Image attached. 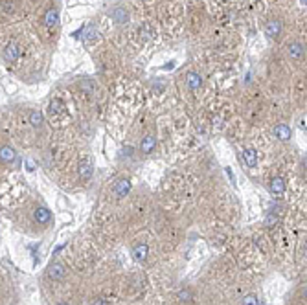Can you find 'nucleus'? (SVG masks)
Returning <instances> with one entry per match:
<instances>
[{
    "instance_id": "13",
    "label": "nucleus",
    "mask_w": 307,
    "mask_h": 305,
    "mask_svg": "<svg viewBox=\"0 0 307 305\" xmlns=\"http://www.w3.org/2000/svg\"><path fill=\"white\" fill-rule=\"evenodd\" d=\"M243 160L249 167H256L257 165V151L252 147H247L243 151Z\"/></svg>"
},
{
    "instance_id": "16",
    "label": "nucleus",
    "mask_w": 307,
    "mask_h": 305,
    "mask_svg": "<svg viewBox=\"0 0 307 305\" xmlns=\"http://www.w3.org/2000/svg\"><path fill=\"white\" fill-rule=\"evenodd\" d=\"M110 17L116 20L118 24H124V22H127V18H129V15H127V11L124 8H114L110 11Z\"/></svg>"
},
{
    "instance_id": "2",
    "label": "nucleus",
    "mask_w": 307,
    "mask_h": 305,
    "mask_svg": "<svg viewBox=\"0 0 307 305\" xmlns=\"http://www.w3.org/2000/svg\"><path fill=\"white\" fill-rule=\"evenodd\" d=\"M94 173V162H92V157L90 155H83L81 158V162H79V177L83 179V180H89Z\"/></svg>"
},
{
    "instance_id": "21",
    "label": "nucleus",
    "mask_w": 307,
    "mask_h": 305,
    "mask_svg": "<svg viewBox=\"0 0 307 305\" xmlns=\"http://www.w3.org/2000/svg\"><path fill=\"white\" fill-rule=\"evenodd\" d=\"M94 37H96V30H94V28H89V32H87V37H85V39H87V41H90V39H94Z\"/></svg>"
},
{
    "instance_id": "24",
    "label": "nucleus",
    "mask_w": 307,
    "mask_h": 305,
    "mask_svg": "<svg viewBox=\"0 0 307 305\" xmlns=\"http://www.w3.org/2000/svg\"><path fill=\"white\" fill-rule=\"evenodd\" d=\"M302 4H304V6H306V0H302Z\"/></svg>"
},
{
    "instance_id": "17",
    "label": "nucleus",
    "mask_w": 307,
    "mask_h": 305,
    "mask_svg": "<svg viewBox=\"0 0 307 305\" xmlns=\"http://www.w3.org/2000/svg\"><path fill=\"white\" fill-rule=\"evenodd\" d=\"M30 124L34 125V127H41L42 125V114L39 110H32L30 112Z\"/></svg>"
},
{
    "instance_id": "12",
    "label": "nucleus",
    "mask_w": 307,
    "mask_h": 305,
    "mask_svg": "<svg viewBox=\"0 0 307 305\" xmlns=\"http://www.w3.org/2000/svg\"><path fill=\"white\" fill-rule=\"evenodd\" d=\"M129 190H131V182L127 180V179H120V180L116 182V186H114V195H116L118 198L125 197L127 193H129Z\"/></svg>"
},
{
    "instance_id": "6",
    "label": "nucleus",
    "mask_w": 307,
    "mask_h": 305,
    "mask_svg": "<svg viewBox=\"0 0 307 305\" xmlns=\"http://www.w3.org/2000/svg\"><path fill=\"white\" fill-rule=\"evenodd\" d=\"M15 158H17V151L13 147H9V145L0 147V162L2 164H13Z\"/></svg>"
},
{
    "instance_id": "18",
    "label": "nucleus",
    "mask_w": 307,
    "mask_h": 305,
    "mask_svg": "<svg viewBox=\"0 0 307 305\" xmlns=\"http://www.w3.org/2000/svg\"><path fill=\"white\" fill-rule=\"evenodd\" d=\"M179 300H181L182 304L190 305V304H191V300H193V294H191V290L182 289V290H181V292H179Z\"/></svg>"
},
{
    "instance_id": "10",
    "label": "nucleus",
    "mask_w": 307,
    "mask_h": 305,
    "mask_svg": "<svg viewBox=\"0 0 307 305\" xmlns=\"http://www.w3.org/2000/svg\"><path fill=\"white\" fill-rule=\"evenodd\" d=\"M155 147H157V138H155L153 134H147L145 138H142L140 151L144 153V155H149V153H153V149Z\"/></svg>"
},
{
    "instance_id": "15",
    "label": "nucleus",
    "mask_w": 307,
    "mask_h": 305,
    "mask_svg": "<svg viewBox=\"0 0 307 305\" xmlns=\"http://www.w3.org/2000/svg\"><path fill=\"white\" fill-rule=\"evenodd\" d=\"M269 186H271V191L276 193V195H282L283 191H285V180H283L282 177H274Z\"/></svg>"
},
{
    "instance_id": "4",
    "label": "nucleus",
    "mask_w": 307,
    "mask_h": 305,
    "mask_svg": "<svg viewBox=\"0 0 307 305\" xmlns=\"http://www.w3.org/2000/svg\"><path fill=\"white\" fill-rule=\"evenodd\" d=\"M65 276H67V269L61 263H52L50 267H48V278H50V280L59 281V280H63Z\"/></svg>"
},
{
    "instance_id": "7",
    "label": "nucleus",
    "mask_w": 307,
    "mask_h": 305,
    "mask_svg": "<svg viewBox=\"0 0 307 305\" xmlns=\"http://www.w3.org/2000/svg\"><path fill=\"white\" fill-rule=\"evenodd\" d=\"M287 55H289L290 59H302L306 55L304 44H302V42H290L289 46H287Z\"/></svg>"
},
{
    "instance_id": "23",
    "label": "nucleus",
    "mask_w": 307,
    "mask_h": 305,
    "mask_svg": "<svg viewBox=\"0 0 307 305\" xmlns=\"http://www.w3.org/2000/svg\"><path fill=\"white\" fill-rule=\"evenodd\" d=\"M57 305H68V304H65V302H61V304H57Z\"/></svg>"
},
{
    "instance_id": "1",
    "label": "nucleus",
    "mask_w": 307,
    "mask_h": 305,
    "mask_svg": "<svg viewBox=\"0 0 307 305\" xmlns=\"http://www.w3.org/2000/svg\"><path fill=\"white\" fill-rule=\"evenodd\" d=\"M2 55H4V61L8 63V65H15L20 55H22V48H20V44L15 41H9L4 50H2Z\"/></svg>"
},
{
    "instance_id": "8",
    "label": "nucleus",
    "mask_w": 307,
    "mask_h": 305,
    "mask_svg": "<svg viewBox=\"0 0 307 305\" xmlns=\"http://www.w3.org/2000/svg\"><path fill=\"white\" fill-rule=\"evenodd\" d=\"M34 217H35V221H37L39 224H48L52 221V212L48 210V208L39 206L34 212Z\"/></svg>"
},
{
    "instance_id": "5",
    "label": "nucleus",
    "mask_w": 307,
    "mask_h": 305,
    "mask_svg": "<svg viewBox=\"0 0 307 305\" xmlns=\"http://www.w3.org/2000/svg\"><path fill=\"white\" fill-rule=\"evenodd\" d=\"M265 33L271 37V39L280 37V33H282V22H280V20H276V18H272V20H267Z\"/></svg>"
},
{
    "instance_id": "11",
    "label": "nucleus",
    "mask_w": 307,
    "mask_h": 305,
    "mask_svg": "<svg viewBox=\"0 0 307 305\" xmlns=\"http://www.w3.org/2000/svg\"><path fill=\"white\" fill-rule=\"evenodd\" d=\"M186 85L190 87V90L197 92L202 87V79H200V75L197 72H188L186 74Z\"/></svg>"
},
{
    "instance_id": "20",
    "label": "nucleus",
    "mask_w": 307,
    "mask_h": 305,
    "mask_svg": "<svg viewBox=\"0 0 307 305\" xmlns=\"http://www.w3.org/2000/svg\"><path fill=\"white\" fill-rule=\"evenodd\" d=\"M276 223H278V215H274V214L267 215V221H265L267 226H274Z\"/></svg>"
},
{
    "instance_id": "9",
    "label": "nucleus",
    "mask_w": 307,
    "mask_h": 305,
    "mask_svg": "<svg viewBox=\"0 0 307 305\" xmlns=\"http://www.w3.org/2000/svg\"><path fill=\"white\" fill-rule=\"evenodd\" d=\"M274 136L280 142H289L290 140V127L287 124H278L274 127Z\"/></svg>"
},
{
    "instance_id": "19",
    "label": "nucleus",
    "mask_w": 307,
    "mask_h": 305,
    "mask_svg": "<svg viewBox=\"0 0 307 305\" xmlns=\"http://www.w3.org/2000/svg\"><path fill=\"white\" fill-rule=\"evenodd\" d=\"M243 305H257V298L254 294H249V296H245V300H243Z\"/></svg>"
},
{
    "instance_id": "14",
    "label": "nucleus",
    "mask_w": 307,
    "mask_h": 305,
    "mask_svg": "<svg viewBox=\"0 0 307 305\" xmlns=\"http://www.w3.org/2000/svg\"><path fill=\"white\" fill-rule=\"evenodd\" d=\"M147 252H149V248L145 243H140V245H136L133 248V257L136 261H145V257H147Z\"/></svg>"
},
{
    "instance_id": "22",
    "label": "nucleus",
    "mask_w": 307,
    "mask_h": 305,
    "mask_svg": "<svg viewBox=\"0 0 307 305\" xmlns=\"http://www.w3.org/2000/svg\"><path fill=\"white\" fill-rule=\"evenodd\" d=\"M92 305H107V304H105L103 300H94V304H92Z\"/></svg>"
},
{
    "instance_id": "3",
    "label": "nucleus",
    "mask_w": 307,
    "mask_h": 305,
    "mask_svg": "<svg viewBox=\"0 0 307 305\" xmlns=\"http://www.w3.org/2000/svg\"><path fill=\"white\" fill-rule=\"evenodd\" d=\"M59 22V9L57 8H48L41 17V24L44 28H54Z\"/></svg>"
}]
</instances>
